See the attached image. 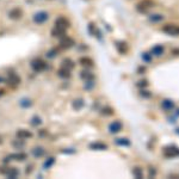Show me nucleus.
I'll use <instances>...</instances> for the list:
<instances>
[{
    "label": "nucleus",
    "instance_id": "obj_1",
    "mask_svg": "<svg viewBox=\"0 0 179 179\" xmlns=\"http://www.w3.org/2000/svg\"><path fill=\"white\" fill-rule=\"evenodd\" d=\"M161 31L163 32H165L166 35H170V36H173V37H176V36H178L179 35V28L178 25H176V24H165L163 28H161Z\"/></svg>",
    "mask_w": 179,
    "mask_h": 179
},
{
    "label": "nucleus",
    "instance_id": "obj_2",
    "mask_svg": "<svg viewBox=\"0 0 179 179\" xmlns=\"http://www.w3.org/2000/svg\"><path fill=\"white\" fill-rule=\"evenodd\" d=\"M152 7H153V1L152 0H142L141 2H138V6H136L138 12H142V13H146Z\"/></svg>",
    "mask_w": 179,
    "mask_h": 179
},
{
    "label": "nucleus",
    "instance_id": "obj_3",
    "mask_svg": "<svg viewBox=\"0 0 179 179\" xmlns=\"http://www.w3.org/2000/svg\"><path fill=\"white\" fill-rule=\"evenodd\" d=\"M31 67L35 72H42V70H44L47 68V63L42 59H36V60H34L31 62Z\"/></svg>",
    "mask_w": 179,
    "mask_h": 179
},
{
    "label": "nucleus",
    "instance_id": "obj_4",
    "mask_svg": "<svg viewBox=\"0 0 179 179\" xmlns=\"http://www.w3.org/2000/svg\"><path fill=\"white\" fill-rule=\"evenodd\" d=\"M48 18H49V14L47 13V12L40 11V12L34 14V18L32 19H34V22L36 24H43V23H45L48 20Z\"/></svg>",
    "mask_w": 179,
    "mask_h": 179
},
{
    "label": "nucleus",
    "instance_id": "obj_5",
    "mask_svg": "<svg viewBox=\"0 0 179 179\" xmlns=\"http://www.w3.org/2000/svg\"><path fill=\"white\" fill-rule=\"evenodd\" d=\"M179 154V149L177 146H170V147H166L165 149H164V155H165L166 158H176V156H178Z\"/></svg>",
    "mask_w": 179,
    "mask_h": 179
},
{
    "label": "nucleus",
    "instance_id": "obj_6",
    "mask_svg": "<svg viewBox=\"0 0 179 179\" xmlns=\"http://www.w3.org/2000/svg\"><path fill=\"white\" fill-rule=\"evenodd\" d=\"M74 44H75L74 40H73V38H70V37H68L67 35L60 38V45H61V48H65V49H69V48H72V47H73Z\"/></svg>",
    "mask_w": 179,
    "mask_h": 179
},
{
    "label": "nucleus",
    "instance_id": "obj_7",
    "mask_svg": "<svg viewBox=\"0 0 179 179\" xmlns=\"http://www.w3.org/2000/svg\"><path fill=\"white\" fill-rule=\"evenodd\" d=\"M55 27H60V28L67 30L70 27V23H69V20L66 17H59L55 20Z\"/></svg>",
    "mask_w": 179,
    "mask_h": 179
},
{
    "label": "nucleus",
    "instance_id": "obj_8",
    "mask_svg": "<svg viewBox=\"0 0 179 179\" xmlns=\"http://www.w3.org/2000/svg\"><path fill=\"white\" fill-rule=\"evenodd\" d=\"M7 83L10 84L12 87H16V86H18L20 84V78L16 73H10L9 77H7Z\"/></svg>",
    "mask_w": 179,
    "mask_h": 179
},
{
    "label": "nucleus",
    "instance_id": "obj_9",
    "mask_svg": "<svg viewBox=\"0 0 179 179\" xmlns=\"http://www.w3.org/2000/svg\"><path fill=\"white\" fill-rule=\"evenodd\" d=\"M66 29H62L60 28V27H54L53 30H52V36L53 37H59V38H61V37H63V36H66Z\"/></svg>",
    "mask_w": 179,
    "mask_h": 179
},
{
    "label": "nucleus",
    "instance_id": "obj_10",
    "mask_svg": "<svg viewBox=\"0 0 179 179\" xmlns=\"http://www.w3.org/2000/svg\"><path fill=\"white\" fill-rule=\"evenodd\" d=\"M22 16H23V11H22V9H19V7H14V9H12V10L9 12V17H10L11 19H20Z\"/></svg>",
    "mask_w": 179,
    "mask_h": 179
},
{
    "label": "nucleus",
    "instance_id": "obj_11",
    "mask_svg": "<svg viewBox=\"0 0 179 179\" xmlns=\"http://www.w3.org/2000/svg\"><path fill=\"white\" fill-rule=\"evenodd\" d=\"M161 108L165 111H171L174 109V102L171 99H164L161 102Z\"/></svg>",
    "mask_w": 179,
    "mask_h": 179
},
{
    "label": "nucleus",
    "instance_id": "obj_12",
    "mask_svg": "<svg viewBox=\"0 0 179 179\" xmlns=\"http://www.w3.org/2000/svg\"><path fill=\"white\" fill-rule=\"evenodd\" d=\"M109 130H110V133H112V134H116V133L121 131V130H122V123H121L120 121L112 122V123L109 125Z\"/></svg>",
    "mask_w": 179,
    "mask_h": 179
},
{
    "label": "nucleus",
    "instance_id": "obj_13",
    "mask_svg": "<svg viewBox=\"0 0 179 179\" xmlns=\"http://www.w3.org/2000/svg\"><path fill=\"white\" fill-rule=\"evenodd\" d=\"M17 138L19 140H27V138H32V134L29 131V130H24V129H20L17 131Z\"/></svg>",
    "mask_w": 179,
    "mask_h": 179
},
{
    "label": "nucleus",
    "instance_id": "obj_14",
    "mask_svg": "<svg viewBox=\"0 0 179 179\" xmlns=\"http://www.w3.org/2000/svg\"><path fill=\"white\" fill-rule=\"evenodd\" d=\"M79 62H80L83 66H85V67H92V66L95 65L93 60H92L91 57H87V56L80 57V59H79Z\"/></svg>",
    "mask_w": 179,
    "mask_h": 179
},
{
    "label": "nucleus",
    "instance_id": "obj_15",
    "mask_svg": "<svg viewBox=\"0 0 179 179\" xmlns=\"http://www.w3.org/2000/svg\"><path fill=\"white\" fill-rule=\"evenodd\" d=\"M90 148L95 149V151H104V149L108 148V146L105 143H103V142H93V143L90 145Z\"/></svg>",
    "mask_w": 179,
    "mask_h": 179
},
{
    "label": "nucleus",
    "instance_id": "obj_16",
    "mask_svg": "<svg viewBox=\"0 0 179 179\" xmlns=\"http://www.w3.org/2000/svg\"><path fill=\"white\" fill-rule=\"evenodd\" d=\"M164 52H165V48H164V45H160V44H158V45H155V47L152 48V54L155 56L163 55Z\"/></svg>",
    "mask_w": 179,
    "mask_h": 179
},
{
    "label": "nucleus",
    "instance_id": "obj_17",
    "mask_svg": "<svg viewBox=\"0 0 179 179\" xmlns=\"http://www.w3.org/2000/svg\"><path fill=\"white\" fill-rule=\"evenodd\" d=\"M116 47H117V50H118L121 54H125V53L128 52V49H129V47H128V44H127L125 42H117Z\"/></svg>",
    "mask_w": 179,
    "mask_h": 179
},
{
    "label": "nucleus",
    "instance_id": "obj_18",
    "mask_svg": "<svg viewBox=\"0 0 179 179\" xmlns=\"http://www.w3.org/2000/svg\"><path fill=\"white\" fill-rule=\"evenodd\" d=\"M81 79H84L85 81H88V80H93L95 79V74L91 73L90 70H83L81 74H80Z\"/></svg>",
    "mask_w": 179,
    "mask_h": 179
},
{
    "label": "nucleus",
    "instance_id": "obj_19",
    "mask_svg": "<svg viewBox=\"0 0 179 179\" xmlns=\"http://www.w3.org/2000/svg\"><path fill=\"white\" fill-rule=\"evenodd\" d=\"M57 74H59V77H61V78H63V79H68L69 77H70V70L67 68H65V67H62V68L59 69Z\"/></svg>",
    "mask_w": 179,
    "mask_h": 179
},
{
    "label": "nucleus",
    "instance_id": "obj_20",
    "mask_svg": "<svg viewBox=\"0 0 179 179\" xmlns=\"http://www.w3.org/2000/svg\"><path fill=\"white\" fill-rule=\"evenodd\" d=\"M163 19H164V16L163 14L154 13L149 16V20H151L152 23H160Z\"/></svg>",
    "mask_w": 179,
    "mask_h": 179
},
{
    "label": "nucleus",
    "instance_id": "obj_21",
    "mask_svg": "<svg viewBox=\"0 0 179 179\" xmlns=\"http://www.w3.org/2000/svg\"><path fill=\"white\" fill-rule=\"evenodd\" d=\"M18 174H19V172H18L17 168H9V170L6 171V176H7V178H17Z\"/></svg>",
    "mask_w": 179,
    "mask_h": 179
},
{
    "label": "nucleus",
    "instance_id": "obj_22",
    "mask_svg": "<svg viewBox=\"0 0 179 179\" xmlns=\"http://www.w3.org/2000/svg\"><path fill=\"white\" fill-rule=\"evenodd\" d=\"M10 158H13L14 160H19V161H22V160H25V159L28 158V155H27L25 153H16V154L10 155Z\"/></svg>",
    "mask_w": 179,
    "mask_h": 179
},
{
    "label": "nucleus",
    "instance_id": "obj_23",
    "mask_svg": "<svg viewBox=\"0 0 179 179\" xmlns=\"http://www.w3.org/2000/svg\"><path fill=\"white\" fill-rule=\"evenodd\" d=\"M62 67H65V68H67V69H70L74 67V62L70 60V59H65L63 61H62Z\"/></svg>",
    "mask_w": 179,
    "mask_h": 179
},
{
    "label": "nucleus",
    "instance_id": "obj_24",
    "mask_svg": "<svg viewBox=\"0 0 179 179\" xmlns=\"http://www.w3.org/2000/svg\"><path fill=\"white\" fill-rule=\"evenodd\" d=\"M32 154L36 158H41L42 155H44V149L42 147H36V148L32 149Z\"/></svg>",
    "mask_w": 179,
    "mask_h": 179
},
{
    "label": "nucleus",
    "instance_id": "obj_25",
    "mask_svg": "<svg viewBox=\"0 0 179 179\" xmlns=\"http://www.w3.org/2000/svg\"><path fill=\"white\" fill-rule=\"evenodd\" d=\"M118 146H130V141L128 138H116L115 141Z\"/></svg>",
    "mask_w": 179,
    "mask_h": 179
},
{
    "label": "nucleus",
    "instance_id": "obj_26",
    "mask_svg": "<svg viewBox=\"0 0 179 179\" xmlns=\"http://www.w3.org/2000/svg\"><path fill=\"white\" fill-rule=\"evenodd\" d=\"M83 106H84L83 99H77V100H74V103H73V108H74L75 110H80Z\"/></svg>",
    "mask_w": 179,
    "mask_h": 179
},
{
    "label": "nucleus",
    "instance_id": "obj_27",
    "mask_svg": "<svg viewBox=\"0 0 179 179\" xmlns=\"http://www.w3.org/2000/svg\"><path fill=\"white\" fill-rule=\"evenodd\" d=\"M133 174H134V177H135V178H142V177H143L142 170H141L140 167H135V168L133 170Z\"/></svg>",
    "mask_w": 179,
    "mask_h": 179
},
{
    "label": "nucleus",
    "instance_id": "obj_28",
    "mask_svg": "<svg viewBox=\"0 0 179 179\" xmlns=\"http://www.w3.org/2000/svg\"><path fill=\"white\" fill-rule=\"evenodd\" d=\"M54 163H55V159H54V158H49V159H47L45 163L43 164V167H44V168H49V167H52V166L54 165Z\"/></svg>",
    "mask_w": 179,
    "mask_h": 179
},
{
    "label": "nucleus",
    "instance_id": "obj_29",
    "mask_svg": "<svg viewBox=\"0 0 179 179\" xmlns=\"http://www.w3.org/2000/svg\"><path fill=\"white\" fill-rule=\"evenodd\" d=\"M102 113H103V115H106V116H111V115H113V109H111V108H109V106L103 108Z\"/></svg>",
    "mask_w": 179,
    "mask_h": 179
},
{
    "label": "nucleus",
    "instance_id": "obj_30",
    "mask_svg": "<svg viewBox=\"0 0 179 179\" xmlns=\"http://www.w3.org/2000/svg\"><path fill=\"white\" fill-rule=\"evenodd\" d=\"M42 123V120L38 117V116H35V117H32V120H31V124L32 125H40V124Z\"/></svg>",
    "mask_w": 179,
    "mask_h": 179
},
{
    "label": "nucleus",
    "instance_id": "obj_31",
    "mask_svg": "<svg viewBox=\"0 0 179 179\" xmlns=\"http://www.w3.org/2000/svg\"><path fill=\"white\" fill-rule=\"evenodd\" d=\"M93 86H95L93 80H88V81H86V84H85V88H86V90H90V88H92Z\"/></svg>",
    "mask_w": 179,
    "mask_h": 179
},
{
    "label": "nucleus",
    "instance_id": "obj_32",
    "mask_svg": "<svg viewBox=\"0 0 179 179\" xmlns=\"http://www.w3.org/2000/svg\"><path fill=\"white\" fill-rule=\"evenodd\" d=\"M142 59H143L146 62H151L152 61V55L151 54H148V53H145V54L142 55Z\"/></svg>",
    "mask_w": 179,
    "mask_h": 179
},
{
    "label": "nucleus",
    "instance_id": "obj_33",
    "mask_svg": "<svg viewBox=\"0 0 179 179\" xmlns=\"http://www.w3.org/2000/svg\"><path fill=\"white\" fill-rule=\"evenodd\" d=\"M140 95H141L142 97H145V98H148V97H151V96H152L151 92H148V91H145V90H141Z\"/></svg>",
    "mask_w": 179,
    "mask_h": 179
},
{
    "label": "nucleus",
    "instance_id": "obj_34",
    "mask_svg": "<svg viewBox=\"0 0 179 179\" xmlns=\"http://www.w3.org/2000/svg\"><path fill=\"white\" fill-rule=\"evenodd\" d=\"M138 85L140 87H146V86L148 85V83H147V80H142V81H138Z\"/></svg>",
    "mask_w": 179,
    "mask_h": 179
},
{
    "label": "nucleus",
    "instance_id": "obj_35",
    "mask_svg": "<svg viewBox=\"0 0 179 179\" xmlns=\"http://www.w3.org/2000/svg\"><path fill=\"white\" fill-rule=\"evenodd\" d=\"M143 70H145V67H140V68H138V72H140V73L143 72Z\"/></svg>",
    "mask_w": 179,
    "mask_h": 179
},
{
    "label": "nucleus",
    "instance_id": "obj_36",
    "mask_svg": "<svg viewBox=\"0 0 179 179\" xmlns=\"http://www.w3.org/2000/svg\"><path fill=\"white\" fill-rule=\"evenodd\" d=\"M2 80H4V79H2V78H1V77H0V83H1V81H2Z\"/></svg>",
    "mask_w": 179,
    "mask_h": 179
}]
</instances>
